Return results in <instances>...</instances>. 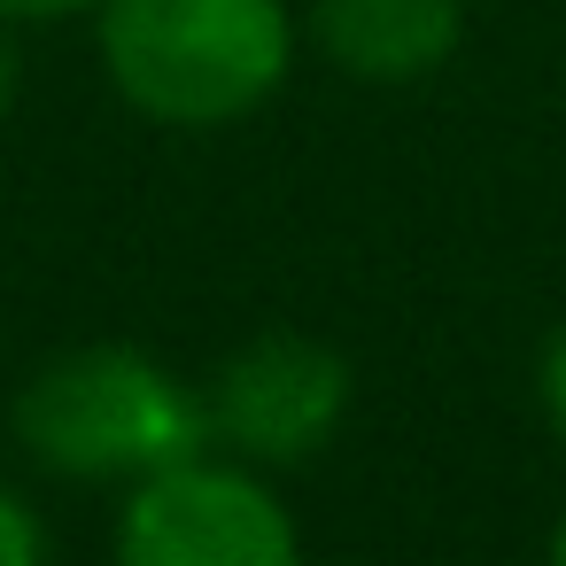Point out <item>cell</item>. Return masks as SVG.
<instances>
[{"mask_svg": "<svg viewBox=\"0 0 566 566\" xmlns=\"http://www.w3.org/2000/svg\"><path fill=\"white\" fill-rule=\"evenodd\" d=\"M94 55L125 109L210 133L256 117L295 71L287 0H102Z\"/></svg>", "mask_w": 566, "mask_h": 566, "instance_id": "obj_1", "label": "cell"}, {"mask_svg": "<svg viewBox=\"0 0 566 566\" xmlns=\"http://www.w3.org/2000/svg\"><path fill=\"white\" fill-rule=\"evenodd\" d=\"M17 442L63 481L133 489L210 450V411H202V388L179 380L164 357L125 342H86L48 357L17 388Z\"/></svg>", "mask_w": 566, "mask_h": 566, "instance_id": "obj_2", "label": "cell"}, {"mask_svg": "<svg viewBox=\"0 0 566 566\" xmlns=\"http://www.w3.org/2000/svg\"><path fill=\"white\" fill-rule=\"evenodd\" d=\"M117 566H303V527L264 465L195 450L125 489Z\"/></svg>", "mask_w": 566, "mask_h": 566, "instance_id": "obj_3", "label": "cell"}, {"mask_svg": "<svg viewBox=\"0 0 566 566\" xmlns=\"http://www.w3.org/2000/svg\"><path fill=\"white\" fill-rule=\"evenodd\" d=\"M349 365L342 349L311 342V334H256L241 342L210 380H202V411H210V450L249 458L264 473L311 465L342 419H349Z\"/></svg>", "mask_w": 566, "mask_h": 566, "instance_id": "obj_4", "label": "cell"}, {"mask_svg": "<svg viewBox=\"0 0 566 566\" xmlns=\"http://www.w3.org/2000/svg\"><path fill=\"white\" fill-rule=\"evenodd\" d=\"M318 55L357 86H419L465 40V0H311Z\"/></svg>", "mask_w": 566, "mask_h": 566, "instance_id": "obj_5", "label": "cell"}, {"mask_svg": "<svg viewBox=\"0 0 566 566\" xmlns=\"http://www.w3.org/2000/svg\"><path fill=\"white\" fill-rule=\"evenodd\" d=\"M0 566H48V520L9 481H0Z\"/></svg>", "mask_w": 566, "mask_h": 566, "instance_id": "obj_6", "label": "cell"}, {"mask_svg": "<svg viewBox=\"0 0 566 566\" xmlns=\"http://www.w3.org/2000/svg\"><path fill=\"white\" fill-rule=\"evenodd\" d=\"M535 411L551 419V434L566 442V326L535 349Z\"/></svg>", "mask_w": 566, "mask_h": 566, "instance_id": "obj_7", "label": "cell"}, {"mask_svg": "<svg viewBox=\"0 0 566 566\" xmlns=\"http://www.w3.org/2000/svg\"><path fill=\"white\" fill-rule=\"evenodd\" d=\"M102 0H0L9 24H48V17H94Z\"/></svg>", "mask_w": 566, "mask_h": 566, "instance_id": "obj_8", "label": "cell"}, {"mask_svg": "<svg viewBox=\"0 0 566 566\" xmlns=\"http://www.w3.org/2000/svg\"><path fill=\"white\" fill-rule=\"evenodd\" d=\"M17 78H24V55H17V24L0 17V117H9V102H17Z\"/></svg>", "mask_w": 566, "mask_h": 566, "instance_id": "obj_9", "label": "cell"}, {"mask_svg": "<svg viewBox=\"0 0 566 566\" xmlns=\"http://www.w3.org/2000/svg\"><path fill=\"white\" fill-rule=\"evenodd\" d=\"M551 566H566V512H558V527H551Z\"/></svg>", "mask_w": 566, "mask_h": 566, "instance_id": "obj_10", "label": "cell"}]
</instances>
